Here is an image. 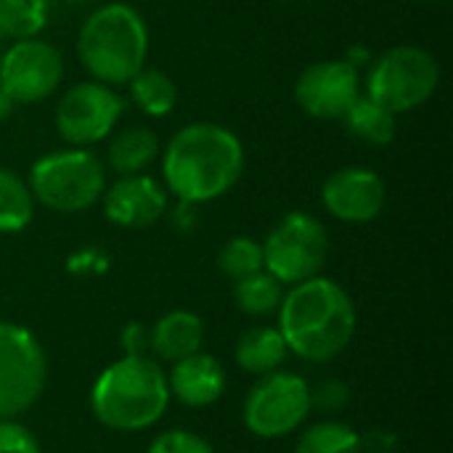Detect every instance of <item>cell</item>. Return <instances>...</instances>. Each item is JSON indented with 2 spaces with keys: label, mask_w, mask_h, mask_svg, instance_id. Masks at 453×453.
<instances>
[{
  "label": "cell",
  "mask_w": 453,
  "mask_h": 453,
  "mask_svg": "<svg viewBox=\"0 0 453 453\" xmlns=\"http://www.w3.org/2000/svg\"><path fill=\"white\" fill-rule=\"evenodd\" d=\"M159 167L162 186L180 204H207L242 180L244 143L226 125L191 122L162 146Z\"/></svg>",
  "instance_id": "6da1fadb"
},
{
  "label": "cell",
  "mask_w": 453,
  "mask_h": 453,
  "mask_svg": "<svg viewBox=\"0 0 453 453\" xmlns=\"http://www.w3.org/2000/svg\"><path fill=\"white\" fill-rule=\"evenodd\" d=\"M48 361L40 340L21 324L0 321V419L24 414L42 395Z\"/></svg>",
  "instance_id": "9c48e42d"
},
{
  "label": "cell",
  "mask_w": 453,
  "mask_h": 453,
  "mask_svg": "<svg viewBox=\"0 0 453 453\" xmlns=\"http://www.w3.org/2000/svg\"><path fill=\"white\" fill-rule=\"evenodd\" d=\"M295 453H364L361 451V435L345 425V422H319L308 427L300 438Z\"/></svg>",
  "instance_id": "cb8c5ba5"
},
{
  "label": "cell",
  "mask_w": 453,
  "mask_h": 453,
  "mask_svg": "<svg viewBox=\"0 0 453 453\" xmlns=\"http://www.w3.org/2000/svg\"><path fill=\"white\" fill-rule=\"evenodd\" d=\"M61 3H85V0H61Z\"/></svg>",
  "instance_id": "d6a6232c"
},
{
  "label": "cell",
  "mask_w": 453,
  "mask_h": 453,
  "mask_svg": "<svg viewBox=\"0 0 453 453\" xmlns=\"http://www.w3.org/2000/svg\"><path fill=\"white\" fill-rule=\"evenodd\" d=\"M324 210L342 223L364 226L382 215L388 204V186L380 173L364 165L334 170L321 186Z\"/></svg>",
  "instance_id": "4fadbf2b"
},
{
  "label": "cell",
  "mask_w": 453,
  "mask_h": 453,
  "mask_svg": "<svg viewBox=\"0 0 453 453\" xmlns=\"http://www.w3.org/2000/svg\"><path fill=\"white\" fill-rule=\"evenodd\" d=\"M358 96L361 74L350 58L316 61L295 82V104L313 119H342Z\"/></svg>",
  "instance_id": "7c38bea8"
},
{
  "label": "cell",
  "mask_w": 453,
  "mask_h": 453,
  "mask_svg": "<svg viewBox=\"0 0 453 453\" xmlns=\"http://www.w3.org/2000/svg\"><path fill=\"white\" fill-rule=\"evenodd\" d=\"M350 401V388L340 380H324L311 388V409L319 411H342Z\"/></svg>",
  "instance_id": "83f0119b"
},
{
  "label": "cell",
  "mask_w": 453,
  "mask_h": 453,
  "mask_svg": "<svg viewBox=\"0 0 453 453\" xmlns=\"http://www.w3.org/2000/svg\"><path fill=\"white\" fill-rule=\"evenodd\" d=\"M66 268L74 276H101L109 268V257L98 247H85L69 255Z\"/></svg>",
  "instance_id": "f1b7e54d"
},
{
  "label": "cell",
  "mask_w": 453,
  "mask_h": 453,
  "mask_svg": "<svg viewBox=\"0 0 453 453\" xmlns=\"http://www.w3.org/2000/svg\"><path fill=\"white\" fill-rule=\"evenodd\" d=\"M64 80V56L48 40L27 37L0 50V88L16 106L50 98Z\"/></svg>",
  "instance_id": "8fae6325"
},
{
  "label": "cell",
  "mask_w": 453,
  "mask_h": 453,
  "mask_svg": "<svg viewBox=\"0 0 453 453\" xmlns=\"http://www.w3.org/2000/svg\"><path fill=\"white\" fill-rule=\"evenodd\" d=\"M35 218V199L24 178L0 167V234H19Z\"/></svg>",
  "instance_id": "44dd1931"
},
{
  "label": "cell",
  "mask_w": 453,
  "mask_h": 453,
  "mask_svg": "<svg viewBox=\"0 0 453 453\" xmlns=\"http://www.w3.org/2000/svg\"><path fill=\"white\" fill-rule=\"evenodd\" d=\"M0 453H40L35 433L16 419H0Z\"/></svg>",
  "instance_id": "4316f807"
},
{
  "label": "cell",
  "mask_w": 453,
  "mask_h": 453,
  "mask_svg": "<svg viewBox=\"0 0 453 453\" xmlns=\"http://www.w3.org/2000/svg\"><path fill=\"white\" fill-rule=\"evenodd\" d=\"M119 345H122L125 356H146V350L151 348V329H146L143 324L133 321V324H127L122 329Z\"/></svg>",
  "instance_id": "f546056e"
},
{
  "label": "cell",
  "mask_w": 453,
  "mask_h": 453,
  "mask_svg": "<svg viewBox=\"0 0 453 453\" xmlns=\"http://www.w3.org/2000/svg\"><path fill=\"white\" fill-rule=\"evenodd\" d=\"M204 345V324L191 311H170L151 329V350L165 361H180Z\"/></svg>",
  "instance_id": "e0dca14e"
},
{
  "label": "cell",
  "mask_w": 453,
  "mask_h": 453,
  "mask_svg": "<svg viewBox=\"0 0 453 453\" xmlns=\"http://www.w3.org/2000/svg\"><path fill=\"white\" fill-rule=\"evenodd\" d=\"M104 215L119 228H149L167 212V188L149 173L119 175L101 194Z\"/></svg>",
  "instance_id": "5bb4252c"
},
{
  "label": "cell",
  "mask_w": 453,
  "mask_h": 453,
  "mask_svg": "<svg viewBox=\"0 0 453 453\" xmlns=\"http://www.w3.org/2000/svg\"><path fill=\"white\" fill-rule=\"evenodd\" d=\"M27 186L35 202L50 212L77 215L101 202L106 165L90 149H61L32 162Z\"/></svg>",
  "instance_id": "5b68a950"
},
{
  "label": "cell",
  "mask_w": 453,
  "mask_h": 453,
  "mask_svg": "<svg viewBox=\"0 0 453 453\" xmlns=\"http://www.w3.org/2000/svg\"><path fill=\"white\" fill-rule=\"evenodd\" d=\"M329 255V234L324 223L308 212H287L263 242V268L284 287H295L313 276Z\"/></svg>",
  "instance_id": "52a82bcc"
},
{
  "label": "cell",
  "mask_w": 453,
  "mask_h": 453,
  "mask_svg": "<svg viewBox=\"0 0 453 453\" xmlns=\"http://www.w3.org/2000/svg\"><path fill=\"white\" fill-rule=\"evenodd\" d=\"M149 453H215L212 446L191 430H167L149 443Z\"/></svg>",
  "instance_id": "484cf974"
},
{
  "label": "cell",
  "mask_w": 453,
  "mask_h": 453,
  "mask_svg": "<svg viewBox=\"0 0 453 453\" xmlns=\"http://www.w3.org/2000/svg\"><path fill=\"white\" fill-rule=\"evenodd\" d=\"M435 3H446V0H435Z\"/></svg>",
  "instance_id": "e575fe53"
},
{
  "label": "cell",
  "mask_w": 453,
  "mask_h": 453,
  "mask_svg": "<svg viewBox=\"0 0 453 453\" xmlns=\"http://www.w3.org/2000/svg\"><path fill=\"white\" fill-rule=\"evenodd\" d=\"M125 88L135 109L146 117H167L178 104V85L170 74L154 66H143Z\"/></svg>",
  "instance_id": "ffe728a7"
},
{
  "label": "cell",
  "mask_w": 453,
  "mask_h": 453,
  "mask_svg": "<svg viewBox=\"0 0 453 453\" xmlns=\"http://www.w3.org/2000/svg\"><path fill=\"white\" fill-rule=\"evenodd\" d=\"M77 58L90 80L111 88L127 85L149 58L143 16L122 0L98 5L77 32Z\"/></svg>",
  "instance_id": "277c9868"
},
{
  "label": "cell",
  "mask_w": 453,
  "mask_h": 453,
  "mask_svg": "<svg viewBox=\"0 0 453 453\" xmlns=\"http://www.w3.org/2000/svg\"><path fill=\"white\" fill-rule=\"evenodd\" d=\"M441 85V64L422 45H393L366 72L364 93L388 111L406 114L425 106Z\"/></svg>",
  "instance_id": "8992f818"
},
{
  "label": "cell",
  "mask_w": 453,
  "mask_h": 453,
  "mask_svg": "<svg viewBox=\"0 0 453 453\" xmlns=\"http://www.w3.org/2000/svg\"><path fill=\"white\" fill-rule=\"evenodd\" d=\"M170 395H175L183 406L204 409L220 401L226 390V372L223 364L210 353H191L173 364L167 374Z\"/></svg>",
  "instance_id": "9a60e30c"
},
{
  "label": "cell",
  "mask_w": 453,
  "mask_h": 453,
  "mask_svg": "<svg viewBox=\"0 0 453 453\" xmlns=\"http://www.w3.org/2000/svg\"><path fill=\"white\" fill-rule=\"evenodd\" d=\"M13 109H16V104L11 101V96L0 88V122L3 119H8L11 114H13Z\"/></svg>",
  "instance_id": "1f68e13d"
},
{
  "label": "cell",
  "mask_w": 453,
  "mask_h": 453,
  "mask_svg": "<svg viewBox=\"0 0 453 453\" xmlns=\"http://www.w3.org/2000/svg\"><path fill=\"white\" fill-rule=\"evenodd\" d=\"M167 374L149 356H122L90 388L93 417L117 433H141L162 419L170 403Z\"/></svg>",
  "instance_id": "3957f363"
},
{
  "label": "cell",
  "mask_w": 453,
  "mask_h": 453,
  "mask_svg": "<svg viewBox=\"0 0 453 453\" xmlns=\"http://www.w3.org/2000/svg\"><path fill=\"white\" fill-rule=\"evenodd\" d=\"M340 122L356 141L369 146H388L395 141L398 133V117L380 106L377 101H372L366 93H361L353 101V106L342 114Z\"/></svg>",
  "instance_id": "d6986e66"
},
{
  "label": "cell",
  "mask_w": 453,
  "mask_h": 453,
  "mask_svg": "<svg viewBox=\"0 0 453 453\" xmlns=\"http://www.w3.org/2000/svg\"><path fill=\"white\" fill-rule=\"evenodd\" d=\"M287 356H289L287 342L276 326H255L244 332L236 342V364L255 377L279 372Z\"/></svg>",
  "instance_id": "ac0fdd59"
},
{
  "label": "cell",
  "mask_w": 453,
  "mask_h": 453,
  "mask_svg": "<svg viewBox=\"0 0 453 453\" xmlns=\"http://www.w3.org/2000/svg\"><path fill=\"white\" fill-rule=\"evenodd\" d=\"M311 411V385L300 374L271 372L247 393L244 425L252 435L276 441L300 430Z\"/></svg>",
  "instance_id": "30bf717a"
},
{
  "label": "cell",
  "mask_w": 453,
  "mask_h": 453,
  "mask_svg": "<svg viewBox=\"0 0 453 453\" xmlns=\"http://www.w3.org/2000/svg\"><path fill=\"white\" fill-rule=\"evenodd\" d=\"M218 265L231 281H239V279H247V276L263 271V242H257L252 236L228 239L220 247Z\"/></svg>",
  "instance_id": "d4e9b609"
},
{
  "label": "cell",
  "mask_w": 453,
  "mask_h": 453,
  "mask_svg": "<svg viewBox=\"0 0 453 453\" xmlns=\"http://www.w3.org/2000/svg\"><path fill=\"white\" fill-rule=\"evenodd\" d=\"M284 297V284L273 279L265 268L234 281V300L242 313L247 316H271L279 311Z\"/></svg>",
  "instance_id": "603a6c76"
},
{
  "label": "cell",
  "mask_w": 453,
  "mask_h": 453,
  "mask_svg": "<svg viewBox=\"0 0 453 453\" xmlns=\"http://www.w3.org/2000/svg\"><path fill=\"white\" fill-rule=\"evenodd\" d=\"M276 316L287 350L311 364L337 358L358 324L350 295L326 276H313L284 292Z\"/></svg>",
  "instance_id": "7a4b0ae2"
},
{
  "label": "cell",
  "mask_w": 453,
  "mask_h": 453,
  "mask_svg": "<svg viewBox=\"0 0 453 453\" xmlns=\"http://www.w3.org/2000/svg\"><path fill=\"white\" fill-rule=\"evenodd\" d=\"M125 114V98L117 88L98 80H82L64 90L56 104L53 125L72 149H90L106 141Z\"/></svg>",
  "instance_id": "ba28073f"
},
{
  "label": "cell",
  "mask_w": 453,
  "mask_h": 453,
  "mask_svg": "<svg viewBox=\"0 0 453 453\" xmlns=\"http://www.w3.org/2000/svg\"><path fill=\"white\" fill-rule=\"evenodd\" d=\"M361 451L393 453L395 451V435L388 430H374L366 438H361Z\"/></svg>",
  "instance_id": "4dcf8cb0"
},
{
  "label": "cell",
  "mask_w": 453,
  "mask_h": 453,
  "mask_svg": "<svg viewBox=\"0 0 453 453\" xmlns=\"http://www.w3.org/2000/svg\"><path fill=\"white\" fill-rule=\"evenodd\" d=\"M48 24V0H0V42L37 37Z\"/></svg>",
  "instance_id": "7402d4cb"
},
{
  "label": "cell",
  "mask_w": 453,
  "mask_h": 453,
  "mask_svg": "<svg viewBox=\"0 0 453 453\" xmlns=\"http://www.w3.org/2000/svg\"><path fill=\"white\" fill-rule=\"evenodd\" d=\"M162 154L159 135L146 125H127L106 138V167L114 175H141L149 173Z\"/></svg>",
  "instance_id": "2e32d148"
},
{
  "label": "cell",
  "mask_w": 453,
  "mask_h": 453,
  "mask_svg": "<svg viewBox=\"0 0 453 453\" xmlns=\"http://www.w3.org/2000/svg\"><path fill=\"white\" fill-rule=\"evenodd\" d=\"M276 3H297V0H276Z\"/></svg>",
  "instance_id": "836d02e7"
}]
</instances>
